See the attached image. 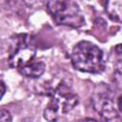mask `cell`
<instances>
[{"mask_svg":"<svg viewBox=\"0 0 122 122\" xmlns=\"http://www.w3.org/2000/svg\"><path fill=\"white\" fill-rule=\"evenodd\" d=\"M50 101L46 106L43 115L48 122H56L62 113L71 112L78 104V96L71 88L60 82L56 87L48 90Z\"/></svg>","mask_w":122,"mask_h":122,"instance_id":"cell-1","label":"cell"},{"mask_svg":"<svg viewBox=\"0 0 122 122\" xmlns=\"http://www.w3.org/2000/svg\"><path fill=\"white\" fill-rule=\"evenodd\" d=\"M71 61L73 68L82 72L100 73L105 68L103 51L90 41H80L72 49Z\"/></svg>","mask_w":122,"mask_h":122,"instance_id":"cell-2","label":"cell"},{"mask_svg":"<svg viewBox=\"0 0 122 122\" xmlns=\"http://www.w3.org/2000/svg\"><path fill=\"white\" fill-rule=\"evenodd\" d=\"M47 9L52 19L58 25L80 28L85 24L79 6L74 1L53 0L47 3Z\"/></svg>","mask_w":122,"mask_h":122,"instance_id":"cell-3","label":"cell"},{"mask_svg":"<svg viewBox=\"0 0 122 122\" xmlns=\"http://www.w3.org/2000/svg\"><path fill=\"white\" fill-rule=\"evenodd\" d=\"M92 103L93 109L100 114L105 122H112L118 119V113L114 108V103L108 86L100 83L96 86L92 96Z\"/></svg>","mask_w":122,"mask_h":122,"instance_id":"cell-4","label":"cell"},{"mask_svg":"<svg viewBox=\"0 0 122 122\" xmlns=\"http://www.w3.org/2000/svg\"><path fill=\"white\" fill-rule=\"evenodd\" d=\"M36 55L35 47L30 43L27 34H20L13 49L10 51L8 63L10 68L21 69L34 60Z\"/></svg>","mask_w":122,"mask_h":122,"instance_id":"cell-5","label":"cell"},{"mask_svg":"<svg viewBox=\"0 0 122 122\" xmlns=\"http://www.w3.org/2000/svg\"><path fill=\"white\" fill-rule=\"evenodd\" d=\"M45 70H46V64L43 61L33 60L32 62L19 69L18 71L22 75L26 77L38 78L45 72Z\"/></svg>","mask_w":122,"mask_h":122,"instance_id":"cell-6","label":"cell"},{"mask_svg":"<svg viewBox=\"0 0 122 122\" xmlns=\"http://www.w3.org/2000/svg\"><path fill=\"white\" fill-rule=\"evenodd\" d=\"M106 11L109 16L115 21L122 22V2L121 1H109L106 4Z\"/></svg>","mask_w":122,"mask_h":122,"instance_id":"cell-7","label":"cell"},{"mask_svg":"<svg viewBox=\"0 0 122 122\" xmlns=\"http://www.w3.org/2000/svg\"><path fill=\"white\" fill-rule=\"evenodd\" d=\"M113 82L115 85L122 89V61H118L115 65L114 71H113Z\"/></svg>","mask_w":122,"mask_h":122,"instance_id":"cell-8","label":"cell"},{"mask_svg":"<svg viewBox=\"0 0 122 122\" xmlns=\"http://www.w3.org/2000/svg\"><path fill=\"white\" fill-rule=\"evenodd\" d=\"M0 122H11V114L9 111L5 109L0 111Z\"/></svg>","mask_w":122,"mask_h":122,"instance_id":"cell-9","label":"cell"},{"mask_svg":"<svg viewBox=\"0 0 122 122\" xmlns=\"http://www.w3.org/2000/svg\"><path fill=\"white\" fill-rule=\"evenodd\" d=\"M114 50H115V52H116L118 55H121V56H122V44L116 45L115 48H114Z\"/></svg>","mask_w":122,"mask_h":122,"instance_id":"cell-10","label":"cell"},{"mask_svg":"<svg viewBox=\"0 0 122 122\" xmlns=\"http://www.w3.org/2000/svg\"><path fill=\"white\" fill-rule=\"evenodd\" d=\"M0 85H1V97L4 96L5 92H6V85L4 83V81H1L0 82Z\"/></svg>","mask_w":122,"mask_h":122,"instance_id":"cell-11","label":"cell"},{"mask_svg":"<svg viewBox=\"0 0 122 122\" xmlns=\"http://www.w3.org/2000/svg\"><path fill=\"white\" fill-rule=\"evenodd\" d=\"M118 108L122 112V95H120V97L118 98Z\"/></svg>","mask_w":122,"mask_h":122,"instance_id":"cell-12","label":"cell"},{"mask_svg":"<svg viewBox=\"0 0 122 122\" xmlns=\"http://www.w3.org/2000/svg\"><path fill=\"white\" fill-rule=\"evenodd\" d=\"M79 122H97V121L94 119H92V118H85V119L80 120Z\"/></svg>","mask_w":122,"mask_h":122,"instance_id":"cell-13","label":"cell"}]
</instances>
